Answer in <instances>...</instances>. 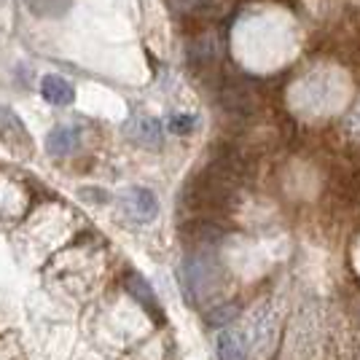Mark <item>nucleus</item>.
Wrapping results in <instances>:
<instances>
[{"label":"nucleus","instance_id":"9d476101","mask_svg":"<svg viewBox=\"0 0 360 360\" xmlns=\"http://www.w3.org/2000/svg\"><path fill=\"white\" fill-rule=\"evenodd\" d=\"M234 315H237V307H234V304L218 307V312H210V315H207V323H210V326H224V323H229Z\"/></svg>","mask_w":360,"mask_h":360},{"label":"nucleus","instance_id":"423d86ee","mask_svg":"<svg viewBox=\"0 0 360 360\" xmlns=\"http://www.w3.org/2000/svg\"><path fill=\"white\" fill-rule=\"evenodd\" d=\"M78 143H81V129L78 127H57V129H51L49 137H46V148H49V153H54V156L73 153L78 148Z\"/></svg>","mask_w":360,"mask_h":360},{"label":"nucleus","instance_id":"1a4fd4ad","mask_svg":"<svg viewBox=\"0 0 360 360\" xmlns=\"http://www.w3.org/2000/svg\"><path fill=\"white\" fill-rule=\"evenodd\" d=\"M167 127H169V132H175V135H188V132H194L196 119L191 113H172Z\"/></svg>","mask_w":360,"mask_h":360},{"label":"nucleus","instance_id":"0eeeda50","mask_svg":"<svg viewBox=\"0 0 360 360\" xmlns=\"http://www.w3.org/2000/svg\"><path fill=\"white\" fill-rule=\"evenodd\" d=\"M27 8L41 19H60L70 11L73 0H25Z\"/></svg>","mask_w":360,"mask_h":360},{"label":"nucleus","instance_id":"f03ea898","mask_svg":"<svg viewBox=\"0 0 360 360\" xmlns=\"http://www.w3.org/2000/svg\"><path fill=\"white\" fill-rule=\"evenodd\" d=\"M119 205H121L124 218L132 221V224H150V221L159 215V202H156V196H153V191L143 188V186L124 191L119 199Z\"/></svg>","mask_w":360,"mask_h":360},{"label":"nucleus","instance_id":"39448f33","mask_svg":"<svg viewBox=\"0 0 360 360\" xmlns=\"http://www.w3.org/2000/svg\"><path fill=\"white\" fill-rule=\"evenodd\" d=\"M218 360H248V342L240 330L224 328L215 339Z\"/></svg>","mask_w":360,"mask_h":360},{"label":"nucleus","instance_id":"20e7f679","mask_svg":"<svg viewBox=\"0 0 360 360\" xmlns=\"http://www.w3.org/2000/svg\"><path fill=\"white\" fill-rule=\"evenodd\" d=\"M41 97H44L49 105L65 108V105H73L75 89L68 78H62V75H57V73H49V75H44V81H41Z\"/></svg>","mask_w":360,"mask_h":360},{"label":"nucleus","instance_id":"6e6552de","mask_svg":"<svg viewBox=\"0 0 360 360\" xmlns=\"http://www.w3.org/2000/svg\"><path fill=\"white\" fill-rule=\"evenodd\" d=\"M127 290L135 296L140 304H146L148 307V312H153L156 309V299H153V290H150V285L140 277V274H127Z\"/></svg>","mask_w":360,"mask_h":360},{"label":"nucleus","instance_id":"7ed1b4c3","mask_svg":"<svg viewBox=\"0 0 360 360\" xmlns=\"http://www.w3.org/2000/svg\"><path fill=\"white\" fill-rule=\"evenodd\" d=\"M127 137L137 143V146H146V148H156L162 146V137H165V127L162 121L153 119V116H137L127 124Z\"/></svg>","mask_w":360,"mask_h":360},{"label":"nucleus","instance_id":"9b49d317","mask_svg":"<svg viewBox=\"0 0 360 360\" xmlns=\"http://www.w3.org/2000/svg\"><path fill=\"white\" fill-rule=\"evenodd\" d=\"M81 196H84V199H100V202H108V194L105 191H100V188H84Z\"/></svg>","mask_w":360,"mask_h":360},{"label":"nucleus","instance_id":"f257e3e1","mask_svg":"<svg viewBox=\"0 0 360 360\" xmlns=\"http://www.w3.org/2000/svg\"><path fill=\"white\" fill-rule=\"evenodd\" d=\"M180 277H183V285L188 290V296L196 299V296H202L207 290V285H212L215 261L207 253H191L180 266Z\"/></svg>","mask_w":360,"mask_h":360}]
</instances>
